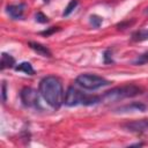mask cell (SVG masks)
Wrapping results in <instances>:
<instances>
[{
    "label": "cell",
    "mask_w": 148,
    "mask_h": 148,
    "mask_svg": "<svg viewBox=\"0 0 148 148\" xmlns=\"http://www.w3.org/2000/svg\"><path fill=\"white\" fill-rule=\"evenodd\" d=\"M75 83L86 90H97L99 88L109 86L111 82L103 76L91 73H82L76 76Z\"/></svg>",
    "instance_id": "cell-4"
},
{
    "label": "cell",
    "mask_w": 148,
    "mask_h": 148,
    "mask_svg": "<svg viewBox=\"0 0 148 148\" xmlns=\"http://www.w3.org/2000/svg\"><path fill=\"white\" fill-rule=\"evenodd\" d=\"M148 106L142 102H131L114 109L116 113H131V112H145Z\"/></svg>",
    "instance_id": "cell-7"
},
{
    "label": "cell",
    "mask_w": 148,
    "mask_h": 148,
    "mask_svg": "<svg viewBox=\"0 0 148 148\" xmlns=\"http://www.w3.org/2000/svg\"><path fill=\"white\" fill-rule=\"evenodd\" d=\"M35 20H36V22L42 23V24H44V23H47V22H49V17H47L44 13H42V12L36 13V15H35Z\"/></svg>",
    "instance_id": "cell-17"
},
{
    "label": "cell",
    "mask_w": 148,
    "mask_h": 148,
    "mask_svg": "<svg viewBox=\"0 0 148 148\" xmlns=\"http://www.w3.org/2000/svg\"><path fill=\"white\" fill-rule=\"evenodd\" d=\"M39 91L31 87H24L20 91V98L24 106L27 108H34V109H40V102H39Z\"/></svg>",
    "instance_id": "cell-5"
},
{
    "label": "cell",
    "mask_w": 148,
    "mask_h": 148,
    "mask_svg": "<svg viewBox=\"0 0 148 148\" xmlns=\"http://www.w3.org/2000/svg\"><path fill=\"white\" fill-rule=\"evenodd\" d=\"M133 23H134V20H133L132 22H130V21H126V22H121V23H118V24H117V28L123 30V29H126V28H128V27H130V25H132Z\"/></svg>",
    "instance_id": "cell-19"
},
{
    "label": "cell",
    "mask_w": 148,
    "mask_h": 148,
    "mask_svg": "<svg viewBox=\"0 0 148 148\" xmlns=\"http://www.w3.org/2000/svg\"><path fill=\"white\" fill-rule=\"evenodd\" d=\"M123 128L131 133L135 134H143L148 132V118H142L138 120H132L128 123H125L123 125Z\"/></svg>",
    "instance_id": "cell-6"
},
{
    "label": "cell",
    "mask_w": 148,
    "mask_h": 148,
    "mask_svg": "<svg viewBox=\"0 0 148 148\" xmlns=\"http://www.w3.org/2000/svg\"><path fill=\"white\" fill-rule=\"evenodd\" d=\"M141 146H143V143H142V142H136V143H133V145H130L128 147H141Z\"/></svg>",
    "instance_id": "cell-21"
},
{
    "label": "cell",
    "mask_w": 148,
    "mask_h": 148,
    "mask_svg": "<svg viewBox=\"0 0 148 148\" xmlns=\"http://www.w3.org/2000/svg\"><path fill=\"white\" fill-rule=\"evenodd\" d=\"M38 91L42 98L52 109L58 110L64 104V98H65L64 87L60 79L54 75L44 76L39 81Z\"/></svg>",
    "instance_id": "cell-1"
},
{
    "label": "cell",
    "mask_w": 148,
    "mask_h": 148,
    "mask_svg": "<svg viewBox=\"0 0 148 148\" xmlns=\"http://www.w3.org/2000/svg\"><path fill=\"white\" fill-rule=\"evenodd\" d=\"M24 9H25V3L23 2L15 3V5H8L6 7V13L13 20H22L24 16Z\"/></svg>",
    "instance_id": "cell-8"
},
{
    "label": "cell",
    "mask_w": 148,
    "mask_h": 148,
    "mask_svg": "<svg viewBox=\"0 0 148 148\" xmlns=\"http://www.w3.org/2000/svg\"><path fill=\"white\" fill-rule=\"evenodd\" d=\"M60 30V27H51V28H47L46 30H44V31H40V35H43V36H51L52 34H54V32H57V31H59Z\"/></svg>",
    "instance_id": "cell-18"
},
{
    "label": "cell",
    "mask_w": 148,
    "mask_h": 148,
    "mask_svg": "<svg viewBox=\"0 0 148 148\" xmlns=\"http://www.w3.org/2000/svg\"><path fill=\"white\" fill-rule=\"evenodd\" d=\"M15 67V59L9 53L2 52L1 53V61H0V69L3 71L6 68H13Z\"/></svg>",
    "instance_id": "cell-10"
},
{
    "label": "cell",
    "mask_w": 148,
    "mask_h": 148,
    "mask_svg": "<svg viewBox=\"0 0 148 148\" xmlns=\"http://www.w3.org/2000/svg\"><path fill=\"white\" fill-rule=\"evenodd\" d=\"M44 1V3H49L50 2V0H43Z\"/></svg>",
    "instance_id": "cell-22"
},
{
    "label": "cell",
    "mask_w": 148,
    "mask_h": 148,
    "mask_svg": "<svg viewBox=\"0 0 148 148\" xmlns=\"http://www.w3.org/2000/svg\"><path fill=\"white\" fill-rule=\"evenodd\" d=\"M145 14H148V7L146 8V10H145Z\"/></svg>",
    "instance_id": "cell-23"
},
{
    "label": "cell",
    "mask_w": 148,
    "mask_h": 148,
    "mask_svg": "<svg viewBox=\"0 0 148 148\" xmlns=\"http://www.w3.org/2000/svg\"><path fill=\"white\" fill-rule=\"evenodd\" d=\"M103 61L104 64H113V59H112V50L111 49H106L104 52H103Z\"/></svg>",
    "instance_id": "cell-16"
},
{
    "label": "cell",
    "mask_w": 148,
    "mask_h": 148,
    "mask_svg": "<svg viewBox=\"0 0 148 148\" xmlns=\"http://www.w3.org/2000/svg\"><path fill=\"white\" fill-rule=\"evenodd\" d=\"M142 92H143V89L136 84H125V86L111 88L110 90L105 91L101 97L103 102L113 103V102L123 101L125 98H132V97L139 96Z\"/></svg>",
    "instance_id": "cell-2"
},
{
    "label": "cell",
    "mask_w": 148,
    "mask_h": 148,
    "mask_svg": "<svg viewBox=\"0 0 148 148\" xmlns=\"http://www.w3.org/2000/svg\"><path fill=\"white\" fill-rule=\"evenodd\" d=\"M131 39L133 42H143V40H147L148 39V28L140 29V30L134 31L132 34V36H131Z\"/></svg>",
    "instance_id": "cell-12"
},
{
    "label": "cell",
    "mask_w": 148,
    "mask_h": 148,
    "mask_svg": "<svg viewBox=\"0 0 148 148\" xmlns=\"http://www.w3.org/2000/svg\"><path fill=\"white\" fill-rule=\"evenodd\" d=\"M7 101V84L6 81H2V103H6Z\"/></svg>",
    "instance_id": "cell-20"
},
{
    "label": "cell",
    "mask_w": 148,
    "mask_h": 148,
    "mask_svg": "<svg viewBox=\"0 0 148 148\" xmlns=\"http://www.w3.org/2000/svg\"><path fill=\"white\" fill-rule=\"evenodd\" d=\"M147 62H148V51L145 52V53H142V54H140V56H138L133 60V64L134 65H145Z\"/></svg>",
    "instance_id": "cell-15"
},
{
    "label": "cell",
    "mask_w": 148,
    "mask_h": 148,
    "mask_svg": "<svg viewBox=\"0 0 148 148\" xmlns=\"http://www.w3.org/2000/svg\"><path fill=\"white\" fill-rule=\"evenodd\" d=\"M28 45L31 50H34L36 53H38L39 56L42 57H45V58H51L52 57V52L50 51V49L38 42H28Z\"/></svg>",
    "instance_id": "cell-9"
},
{
    "label": "cell",
    "mask_w": 148,
    "mask_h": 148,
    "mask_svg": "<svg viewBox=\"0 0 148 148\" xmlns=\"http://www.w3.org/2000/svg\"><path fill=\"white\" fill-rule=\"evenodd\" d=\"M89 23H90V25H91L92 28L97 29V28H99L101 24L103 23V17L99 16V15H97V14H92V15L89 16Z\"/></svg>",
    "instance_id": "cell-14"
},
{
    "label": "cell",
    "mask_w": 148,
    "mask_h": 148,
    "mask_svg": "<svg viewBox=\"0 0 148 148\" xmlns=\"http://www.w3.org/2000/svg\"><path fill=\"white\" fill-rule=\"evenodd\" d=\"M77 5H79V0H71V1L68 2V5L66 6V8L64 9V12H62V16H64V17L69 16V15L74 12V9L77 7Z\"/></svg>",
    "instance_id": "cell-13"
},
{
    "label": "cell",
    "mask_w": 148,
    "mask_h": 148,
    "mask_svg": "<svg viewBox=\"0 0 148 148\" xmlns=\"http://www.w3.org/2000/svg\"><path fill=\"white\" fill-rule=\"evenodd\" d=\"M102 102V97L96 96V95H88L82 92L75 87H68L66 92H65V98H64V104L66 106H77V105H95Z\"/></svg>",
    "instance_id": "cell-3"
},
{
    "label": "cell",
    "mask_w": 148,
    "mask_h": 148,
    "mask_svg": "<svg viewBox=\"0 0 148 148\" xmlns=\"http://www.w3.org/2000/svg\"><path fill=\"white\" fill-rule=\"evenodd\" d=\"M14 69L16 72H22V73H24L27 75H34L36 73L35 69H34V67H32V65L30 62H28V61H22V62L15 65Z\"/></svg>",
    "instance_id": "cell-11"
}]
</instances>
